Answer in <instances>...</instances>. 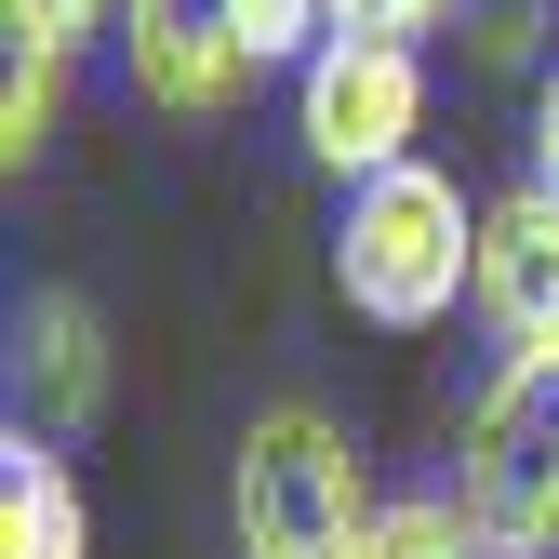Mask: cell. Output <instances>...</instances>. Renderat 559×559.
I'll use <instances>...</instances> for the list:
<instances>
[{
    "instance_id": "4fadbf2b",
    "label": "cell",
    "mask_w": 559,
    "mask_h": 559,
    "mask_svg": "<svg viewBox=\"0 0 559 559\" xmlns=\"http://www.w3.org/2000/svg\"><path fill=\"white\" fill-rule=\"evenodd\" d=\"M107 14H120V0H0V27H14V40H53V53H81Z\"/></svg>"
},
{
    "instance_id": "8fae6325",
    "label": "cell",
    "mask_w": 559,
    "mask_h": 559,
    "mask_svg": "<svg viewBox=\"0 0 559 559\" xmlns=\"http://www.w3.org/2000/svg\"><path fill=\"white\" fill-rule=\"evenodd\" d=\"M240 27H253V67H307L333 40V0H240Z\"/></svg>"
},
{
    "instance_id": "3957f363",
    "label": "cell",
    "mask_w": 559,
    "mask_h": 559,
    "mask_svg": "<svg viewBox=\"0 0 559 559\" xmlns=\"http://www.w3.org/2000/svg\"><path fill=\"white\" fill-rule=\"evenodd\" d=\"M453 507L493 559H559V346H507L453 427Z\"/></svg>"
},
{
    "instance_id": "277c9868",
    "label": "cell",
    "mask_w": 559,
    "mask_h": 559,
    "mask_svg": "<svg viewBox=\"0 0 559 559\" xmlns=\"http://www.w3.org/2000/svg\"><path fill=\"white\" fill-rule=\"evenodd\" d=\"M294 133H307V160H320L333 187L400 174L413 133H427V53L386 40V27H333V40L294 67Z\"/></svg>"
},
{
    "instance_id": "6da1fadb",
    "label": "cell",
    "mask_w": 559,
    "mask_h": 559,
    "mask_svg": "<svg viewBox=\"0 0 559 559\" xmlns=\"http://www.w3.org/2000/svg\"><path fill=\"white\" fill-rule=\"evenodd\" d=\"M333 294L373 333H440L453 307H479V200L440 160L360 174L333 214Z\"/></svg>"
},
{
    "instance_id": "8992f818",
    "label": "cell",
    "mask_w": 559,
    "mask_h": 559,
    "mask_svg": "<svg viewBox=\"0 0 559 559\" xmlns=\"http://www.w3.org/2000/svg\"><path fill=\"white\" fill-rule=\"evenodd\" d=\"M107 413V320L81 294H27L14 307V427L27 440H81Z\"/></svg>"
},
{
    "instance_id": "ba28073f",
    "label": "cell",
    "mask_w": 559,
    "mask_h": 559,
    "mask_svg": "<svg viewBox=\"0 0 559 559\" xmlns=\"http://www.w3.org/2000/svg\"><path fill=\"white\" fill-rule=\"evenodd\" d=\"M0 559H94L81 479H67V453L27 440V427H14V453H0Z\"/></svg>"
},
{
    "instance_id": "7c38bea8",
    "label": "cell",
    "mask_w": 559,
    "mask_h": 559,
    "mask_svg": "<svg viewBox=\"0 0 559 559\" xmlns=\"http://www.w3.org/2000/svg\"><path fill=\"white\" fill-rule=\"evenodd\" d=\"M533 40H546V0H466V53L479 67H533Z\"/></svg>"
},
{
    "instance_id": "30bf717a",
    "label": "cell",
    "mask_w": 559,
    "mask_h": 559,
    "mask_svg": "<svg viewBox=\"0 0 559 559\" xmlns=\"http://www.w3.org/2000/svg\"><path fill=\"white\" fill-rule=\"evenodd\" d=\"M360 559H493V546H479V520L453 507V493H413V507H386L373 520V546Z\"/></svg>"
},
{
    "instance_id": "7a4b0ae2",
    "label": "cell",
    "mask_w": 559,
    "mask_h": 559,
    "mask_svg": "<svg viewBox=\"0 0 559 559\" xmlns=\"http://www.w3.org/2000/svg\"><path fill=\"white\" fill-rule=\"evenodd\" d=\"M373 466L320 400H266L227 453V533L240 559H360L373 546Z\"/></svg>"
},
{
    "instance_id": "52a82bcc",
    "label": "cell",
    "mask_w": 559,
    "mask_h": 559,
    "mask_svg": "<svg viewBox=\"0 0 559 559\" xmlns=\"http://www.w3.org/2000/svg\"><path fill=\"white\" fill-rule=\"evenodd\" d=\"M479 320L507 346H559V187L479 200Z\"/></svg>"
},
{
    "instance_id": "5bb4252c",
    "label": "cell",
    "mask_w": 559,
    "mask_h": 559,
    "mask_svg": "<svg viewBox=\"0 0 559 559\" xmlns=\"http://www.w3.org/2000/svg\"><path fill=\"white\" fill-rule=\"evenodd\" d=\"M333 27H386V40H427V27H466V0H333Z\"/></svg>"
},
{
    "instance_id": "5b68a950",
    "label": "cell",
    "mask_w": 559,
    "mask_h": 559,
    "mask_svg": "<svg viewBox=\"0 0 559 559\" xmlns=\"http://www.w3.org/2000/svg\"><path fill=\"white\" fill-rule=\"evenodd\" d=\"M120 53H133V94H147L160 120H214L253 81L240 0H120Z\"/></svg>"
},
{
    "instance_id": "9a60e30c",
    "label": "cell",
    "mask_w": 559,
    "mask_h": 559,
    "mask_svg": "<svg viewBox=\"0 0 559 559\" xmlns=\"http://www.w3.org/2000/svg\"><path fill=\"white\" fill-rule=\"evenodd\" d=\"M533 187H559V67L533 81Z\"/></svg>"
},
{
    "instance_id": "9c48e42d",
    "label": "cell",
    "mask_w": 559,
    "mask_h": 559,
    "mask_svg": "<svg viewBox=\"0 0 559 559\" xmlns=\"http://www.w3.org/2000/svg\"><path fill=\"white\" fill-rule=\"evenodd\" d=\"M53 107H67V53L53 40H14V81H0V160H40L53 147Z\"/></svg>"
}]
</instances>
